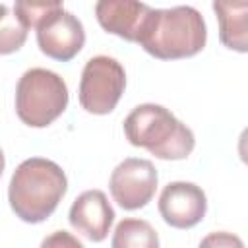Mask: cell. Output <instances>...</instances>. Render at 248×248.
Listing matches in <instances>:
<instances>
[{
	"mask_svg": "<svg viewBox=\"0 0 248 248\" xmlns=\"http://www.w3.org/2000/svg\"><path fill=\"white\" fill-rule=\"evenodd\" d=\"M219 19V39L227 48L248 50V2H213Z\"/></svg>",
	"mask_w": 248,
	"mask_h": 248,
	"instance_id": "obj_11",
	"label": "cell"
},
{
	"mask_svg": "<svg viewBox=\"0 0 248 248\" xmlns=\"http://www.w3.org/2000/svg\"><path fill=\"white\" fill-rule=\"evenodd\" d=\"M4 165H6V159H4V153H2V149H0V176H2V172H4Z\"/></svg>",
	"mask_w": 248,
	"mask_h": 248,
	"instance_id": "obj_16",
	"label": "cell"
},
{
	"mask_svg": "<svg viewBox=\"0 0 248 248\" xmlns=\"http://www.w3.org/2000/svg\"><path fill=\"white\" fill-rule=\"evenodd\" d=\"M126 87V72L116 58L99 54L85 62L79 81V105L91 114H108Z\"/></svg>",
	"mask_w": 248,
	"mask_h": 248,
	"instance_id": "obj_5",
	"label": "cell"
},
{
	"mask_svg": "<svg viewBox=\"0 0 248 248\" xmlns=\"http://www.w3.org/2000/svg\"><path fill=\"white\" fill-rule=\"evenodd\" d=\"M70 225L93 242L107 238L114 221V209L101 190H87L76 198L70 207Z\"/></svg>",
	"mask_w": 248,
	"mask_h": 248,
	"instance_id": "obj_10",
	"label": "cell"
},
{
	"mask_svg": "<svg viewBox=\"0 0 248 248\" xmlns=\"http://www.w3.org/2000/svg\"><path fill=\"white\" fill-rule=\"evenodd\" d=\"M27 27L16 16L12 8L0 4V54H12L19 50L27 39Z\"/></svg>",
	"mask_w": 248,
	"mask_h": 248,
	"instance_id": "obj_13",
	"label": "cell"
},
{
	"mask_svg": "<svg viewBox=\"0 0 248 248\" xmlns=\"http://www.w3.org/2000/svg\"><path fill=\"white\" fill-rule=\"evenodd\" d=\"M207 29L202 14L192 6L155 10L140 37L143 50L159 60H176L198 54L205 46Z\"/></svg>",
	"mask_w": 248,
	"mask_h": 248,
	"instance_id": "obj_2",
	"label": "cell"
},
{
	"mask_svg": "<svg viewBox=\"0 0 248 248\" xmlns=\"http://www.w3.org/2000/svg\"><path fill=\"white\" fill-rule=\"evenodd\" d=\"M114 202L132 211L147 205L157 190V170L151 161L128 157L110 174L108 180Z\"/></svg>",
	"mask_w": 248,
	"mask_h": 248,
	"instance_id": "obj_7",
	"label": "cell"
},
{
	"mask_svg": "<svg viewBox=\"0 0 248 248\" xmlns=\"http://www.w3.org/2000/svg\"><path fill=\"white\" fill-rule=\"evenodd\" d=\"M198 248H244V242L240 240V236L232 232L217 231V232H209L207 236H203Z\"/></svg>",
	"mask_w": 248,
	"mask_h": 248,
	"instance_id": "obj_14",
	"label": "cell"
},
{
	"mask_svg": "<svg viewBox=\"0 0 248 248\" xmlns=\"http://www.w3.org/2000/svg\"><path fill=\"white\" fill-rule=\"evenodd\" d=\"M207 211V200L194 182H169L159 196V213L174 229L196 227Z\"/></svg>",
	"mask_w": 248,
	"mask_h": 248,
	"instance_id": "obj_8",
	"label": "cell"
},
{
	"mask_svg": "<svg viewBox=\"0 0 248 248\" xmlns=\"http://www.w3.org/2000/svg\"><path fill=\"white\" fill-rule=\"evenodd\" d=\"M124 134L132 145L165 161L186 159L196 145L194 132L169 108L155 103L138 105L124 120Z\"/></svg>",
	"mask_w": 248,
	"mask_h": 248,
	"instance_id": "obj_3",
	"label": "cell"
},
{
	"mask_svg": "<svg viewBox=\"0 0 248 248\" xmlns=\"http://www.w3.org/2000/svg\"><path fill=\"white\" fill-rule=\"evenodd\" d=\"M35 29L37 45L48 58L68 62L83 48V25L74 14L64 10L62 2H54V6L37 21Z\"/></svg>",
	"mask_w": 248,
	"mask_h": 248,
	"instance_id": "obj_6",
	"label": "cell"
},
{
	"mask_svg": "<svg viewBox=\"0 0 248 248\" xmlns=\"http://www.w3.org/2000/svg\"><path fill=\"white\" fill-rule=\"evenodd\" d=\"M68 107V85L52 70L31 68L16 87V112L31 128L52 124Z\"/></svg>",
	"mask_w": 248,
	"mask_h": 248,
	"instance_id": "obj_4",
	"label": "cell"
},
{
	"mask_svg": "<svg viewBox=\"0 0 248 248\" xmlns=\"http://www.w3.org/2000/svg\"><path fill=\"white\" fill-rule=\"evenodd\" d=\"M153 8L134 0H101L95 4V16L99 25L112 35L138 43Z\"/></svg>",
	"mask_w": 248,
	"mask_h": 248,
	"instance_id": "obj_9",
	"label": "cell"
},
{
	"mask_svg": "<svg viewBox=\"0 0 248 248\" xmlns=\"http://www.w3.org/2000/svg\"><path fill=\"white\" fill-rule=\"evenodd\" d=\"M112 248H159L157 231L143 219H122L112 234Z\"/></svg>",
	"mask_w": 248,
	"mask_h": 248,
	"instance_id": "obj_12",
	"label": "cell"
},
{
	"mask_svg": "<svg viewBox=\"0 0 248 248\" xmlns=\"http://www.w3.org/2000/svg\"><path fill=\"white\" fill-rule=\"evenodd\" d=\"M39 248H85V246L74 234L66 231H54L41 242Z\"/></svg>",
	"mask_w": 248,
	"mask_h": 248,
	"instance_id": "obj_15",
	"label": "cell"
},
{
	"mask_svg": "<svg viewBox=\"0 0 248 248\" xmlns=\"http://www.w3.org/2000/svg\"><path fill=\"white\" fill-rule=\"evenodd\" d=\"M66 190V174L54 161L31 157L19 163L14 170L8 200L21 221L41 223L54 213Z\"/></svg>",
	"mask_w": 248,
	"mask_h": 248,
	"instance_id": "obj_1",
	"label": "cell"
}]
</instances>
